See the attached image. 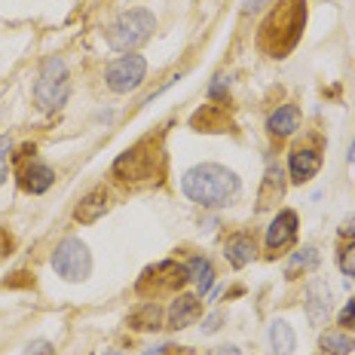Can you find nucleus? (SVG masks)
Returning <instances> with one entry per match:
<instances>
[{"instance_id": "f257e3e1", "label": "nucleus", "mask_w": 355, "mask_h": 355, "mask_svg": "<svg viewBox=\"0 0 355 355\" xmlns=\"http://www.w3.org/2000/svg\"><path fill=\"white\" fill-rule=\"evenodd\" d=\"M181 190L187 193V199L205 205V209H220V205H230L239 196V178L227 166L202 162V166H193L190 172H184Z\"/></svg>"}, {"instance_id": "f03ea898", "label": "nucleus", "mask_w": 355, "mask_h": 355, "mask_svg": "<svg viewBox=\"0 0 355 355\" xmlns=\"http://www.w3.org/2000/svg\"><path fill=\"white\" fill-rule=\"evenodd\" d=\"M303 21H306L303 0H279L276 10L270 12V19L261 25V46L276 58L288 55L297 46L303 34Z\"/></svg>"}, {"instance_id": "7ed1b4c3", "label": "nucleus", "mask_w": 355, "mask_h": 355, "mask_svg": "<svg viewBox=\"0 0 355 355\" xmlns=\"http://www.w3.org/2000/svg\"><path fill=\"white\" fill-rule=\"evenodd\" d=\"M71 95V80H68V68L58 55H49L46 62L40 64V73H37V83H34V101L40 110L53 114V110L64 107Z\"/></svg>"}, {"instance_id": "20e7f679", "label": "nucleus", "mask_w": 355, "mask_h": 355, "mask_svg": "<svg viewBox=\"0 0 355 355\" xmlns=\"http://www.w3.org/2000/svg\"><path fill=\"white\" fill-rule=\"evenodd\" d=\"M153 28H157V19H153L150 10H144V6L125 10L123 16L107 28V46L116 49V53H132V49H138L147 37L153 34Z\"/></svg>"}, {"instance_id": "39448f33", "label": "nucleus", "mask_w": 355, "mask_h": 355, "mask_svg": "<svg viewBox=\"0 0 355 355\" xmlns=\"http://www.w3.org/2000/svg\"><path fill=\"white\" fill-rule=\"evenodd\" d=\"M53 270L64 282H83L92 272V254H89L86 242H80L77 236L62 239L53 251Z\"/></svg>"}, {"instance_id": "423d86ee", "label": "nucleus", "mask_w": 355, "mask_h": 355, "mask_svg": "<svg viewBox=\"0 0 355 355\" xmlns=\"http://www.w3.org/2000/svg\"><path fill=\"white\" fill-rule=\"evenodd\" d=\"M144 73H147V62L141 55H120L116 62L107 64L105 80H107L110 92L125 95V92H132V89H138L144 83Z\"/></svg>"}, {"instance_id": "0eeeda50", "label": "nucleus", "mask_w": 355, "mask_h": 355, "mask_svg": "<svg viewBox=\"0 0 355 355\" xmlns=\"http://www.w3.org/2000/svg\"><path fill=\"white\" fill-rule=\"evenodd\" d=\"M157 159H159V153L153 150L150 141H144V144L132 147V150H125L114 162V175L120 181H144V178H153V162Z\"/></svg>"}, {"instance_id": "6e6552de", "label": "nucleus", "mask_w": 355, "mask_h": 355, "mask_svg": "<svg viewBox=\"0 0 355 355\" xmlns=\"http://www.w3.org/2000/svg\"><path fill=\"white\" fill-rule=\"evenodd\" d=\"M331 300H334V294H331V285L324 282V279H313V282L306 285V303H303V309H306V319L313 322V324H322L331 315Z\"/></svg>"}, {"instance_id": "1a4fd4ad", "label": "nucleus", "mask_w": 355, "mask_h": 355, "mask_svg": "<svg viewBox=\"0 0 355 355\" xmlns=\"http://www.w3.org/2000/svg\"><path fill=\"white\" fill-rule=\"evenodd\" d=\"M294 236H297V214L291 209H285V211L276 214V220H272L270 227H266V248L279 251V248L291 245Z\"/></svg>"}, {"instance_id": "9d476101", "label": "nucleus", "mask_w": 355, "mask_h": 355, "mask_svg": "<svg viewBox=\"0 0 355 355\" xmlns=\"http://www.w3.org/2000/svg\"><path fill=\"white\" fill-rule=\"evenodd\" d=\"M322 168V153L309 150V147H297V150L288 157V172H291L294 184H306L309 178H315V172Z\"/></svg>"}, {"instance_id": "9b49d317", "label": "nucleus", "mask_w": 355, "mask_h": 355, "mask_svg": "<svg viewBox=\"0 0 355 355\" xmlns=\"http://www.w3.org/2000/svg\"><path fill=\"white\" fill-rule=\"evenodd\" d=\"M199 313H202V300L196 297V294H181V297H175V303L168 306V324H172L175 331L187 328V324H193L199 319Z\"/></svg>"}, {"instance_id": "f8f14e48", "label": "nucleus", "mask_w": 355, "mask_h": 355, "mask_svg": "<svg viewBox=\"0 0 355 355\" xmlns=\"http://www.w3.org/2000/svg\"><path fill=\"white\" fill-rule=\"evenodd\" d=\"M282 196H285V175L279 166H270L263 175L261 193H257V209H270V205H276Z\"/></svg>"}, {"instance_id": "ddd939ff", "label": "nucleus", "mask_w": 355, "mask_h": 355, "mask_svg": "<svg viewBox=\"0 0 355 355\" xmlns=\"http://www.w3.org/2000/svg\"><path fill=\"white\" fill-rule=\"evenodd\" d=\"M55 181V172L46 166V162H31V166L21 172V187L28 190V193H46L49 187H53Z\"/></svg>"}, {"instance_id": "4468645a", "label": "nucleus", "mask_w": 355, "mask_h": 355, "mask_svg": "<svg viewBox=\"0 0 355 355\" xmlns=\"http://www.w3.org/2000/svg\"><path fill=\"white\" fill-rule=\"evenodd\" d=\"M266 129H270L276 138L291 135V132L300 129V110L294 107V105H282L279 110H272V114H270V120H266Z\"/></svg>"}, {"instance_id": "2eb2a0df", "label": "nucleus", "mask_w": 355, "mask_h": 355, "mask_svg": "<svg viewBox=\"0 0 355 355\" xmlns=\"http://www.w3.org/2000/svg\"><path fill=\"white\" fill-rule=\"evenodd\" d=\"M105 211H107V193L105 190H95V193H89L83 202L73 209V218H77L80 224H95Z\"/></svg>"}, {"instance_id": "dca6fc26", "label": "nucleus", "mask_w": 355, "mask_h": 355, "mask_svg": "<svg viewBox=\"0 0 355 355\" xmlns=\"http://www.w3.org/2000/svg\"><path fill=\"white\" fill-rule=\"evenodd\" d=\"M187 279H193L196 282V288H199V297H202V294H209L211 291V285H214V266H211V261L209 257H190L187 263Z\"/></svg>"}, {"instance_id": "f3484780", "label": "nucleus", "mask_w": 355, "mask_h": 355, "mask_svg": "<svg viewBox=\"0 0 355 355\" xmlns=\"http://www.w3.org/2000/svg\"><path fill=\"white\" fill-rule=\"evenodd\" d=\"M270 346H272V355H291L294 352L297 337H294V328L285 319H276L270 324Z\"/></svg>"}, {"instance_id": "a211bd4d", "label": "nucleus", "mask_w": 355, "mask_h": 355, "mask_svg": "<svg viewBox=\"0 0 355 355\" xmlns=\"http://www.w3.org/2000/svg\"><path fill=\"white\" fill-rule=\"evenodd\" d=\"M224 254H227V261L239 270V266H245L251 257H254V242H251L245 233H239V236H233V239H227Z\"/></svg>"}, {"instance_id": "6ab92c4d", "label": "nucleus", "mask_w": 355, "mask_h": 355, "mask_svg": "<svg viewBox=\"0 0 355 355\" xmlns=\"http://www.w3.org/2000/svg\"><path fill=\"white\" fill-rule=\"evenodd\" d=\"M315 263H319V251H315L313 245H303L300 251H294V254H291V261H288L285 272H288V276H297V270L300 272L303 270H313Z\"/></svg>"}, {"instance_id": "aec40b11", "label": "nucleus", "mask_w": 355, "mask_h": 355, "mask_svg": "<svg viewBox=\"0 0 355 355\" xmlns=\"http://www.w3.org/2000/svg\"><path fill=\"white\" fill-rule=\"evenodd\" d=\"M352 346H355V340L346 331H328V334H322V349L331 355H346V352H352Z\"/></svg>"}, {"instance_id": "412c9836", "label": "nucleus", "mask_w": 355, "mask_h": 355, "mask_svg": "<svg viewBox=\"0 0 355 355\" xmlns=\"http://www.w3.org/2000/svg\"><path fill=\"white\" fill-rule=\"evenodd\" d=\"M132 328H159V309L157 306H153V303H147V306L141 309V313H135V315H132Z\"/></svg>"}, {"instance_id": "4be33fe9", "label": "nucleus", "mask_w": 355, "mask_h": 355, "mask_svg": "<svg viewBox=\"0 0 355 355\" xmlns=\"http://www.w3.org/2000/svg\"><path fill=\"white\" fill-rule=\"evenodd\" d=\"M10 153H12V141L10 135H0V184L10 175Z\"/></svg>"}, {"instance_id": "5701e85b", "label": "nucleus", "mask_w": 355, "mask_h": 355, "mask_svg": "<svg viewBox=\"0 0 355 355\" xmlns=\"http://www.w3.org/2000/svg\"><path fill=\"white\" fill-rule=\"evenodd\" d=\"M340 270L349 279H355V242H349V245L340 251Z\"/></svg>"}, {"instance_id": "b1692460", "label": "nucleus", "mask_w": 355, "mask_h": 355, "mask_svg": "<svg viewBox=\"0 0 355 355\" xmlns=\"http://www.w3.org/2000/svg\"><path fill=\"white\" fill-rule=\"evenodd\" d=\"M340 324H346V328H355V297L346 303L343 309H340Z\"/></svg>"}, {"instance_id": "393cba45", "label": "nucleus", "mask_w": 355, "mask_h": 355, "mask_svg": "<svg viewBox=\"0 0 355 355\" xmlns=\"http://www.w3.org/2000/svg\"><path fill=\"white\" fill-rule=\"evenodd\" d=\"M220 322H224V313L209 315V319H205V324H202V334H214V331L220 328Z\"/></svg>"}, {"instance_id": "a878e982", "label": "nucleus", "mask_w": 355, "mask_h": 355, "mask_svg": "<svg viewBox=\"0 0 355 355\" xmlns=\"http://www.w3.org/2000/svg\"><path fill=\"white\" fill-rule=\"evenodd\" d=\"M224 89H230V77H224V73H220V77H214V83H211V95H214V98H220V95H224Z\"/></svg>"}, {"instance_id": "bb28decb", "label": "nucleus", "mask_w": 355, "mask_h": 355, "mask_svg": "<svg viewBox=\"0 0 355 355\" xmlns=\"http://www.w3.org/2000/svg\"><path fill=\"white\" fill-rule=\"evenodd\" d=\"M28 355H53V346L46 340H37V343L28 346Z\"/></svg>"}, {"instance_id": "cd10ccee", "label": "nucleus", "mask_w": 355, "mask_h": 355, "mask_svg": "<svg viewBox=\"0 0 355 355\" xmlns=\"http://www.w3.org/2000/svg\"><path fill=\"white\" fill-rule=\"evenodd\" d=\"M276 0H245V6L242 10L245 12H261V10H266V6H272Z\"/></svg>"}, {"instance_id": "c85d7f7f", "label": "nucleus", "mask_w": 355, "mask_h": 355, "mask_svg": "<svg viewBox=\"0 0 355 355\" xmlns=\"http://www.w3.org/2000/svg\"><path fill=\"white\" fill-rule=\"evenodd\" d=\"M340 236H355V218H349L343 227H340Z\"/></svg>"}, {"instance_id": "c756f323", "label": "nucleus", "mask_w": 355, "mask_h": 355, "mask_svg": "<svg viewBox=\"0 0 355 355\" xmlns=\"http://www.w3.org/2000/svg\"><path fill=\"white\" fill-rule=\"evenodd\" d=\"M209 355H239V349L236 346H220V349H211Z\"/></svg>"}, {"instance_id": "7c9ffc66", "label": "nucleus", "mask_w": 355, "mask_h": 355, "mask_svg": "<svg viewBox=\"0 0 355 355\" xmlns=\"http://www.w3.org/2000/svg\"><path fill=\"white\" fill-rule=\"evenodd\" d=\"M346 157H349V162H355V141H352V147H349V153H346Z\"/></svg>"}, {"instance_id": "2f4dec72", "label": "nucleus", "mask_w": 355, "mask_h": 355, "mask_svg": "<svg viewBox=\"0 0 355 355\" xmlns=\"http://www.w3.org/2000/svg\"><path fill=\"white\" fill-rule=\"evenodd\" d=\"M105 355H125V352H120V349H110V352H105Z\"/></svg>"}]
</instances>
